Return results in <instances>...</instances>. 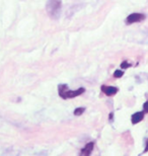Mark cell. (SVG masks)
Segmentation results:
<instances>
[{"label": "cell", "instance_id": "1", "mask_svg": "<svg viewBox=\"0 0 148 156\" xmlns=\"http://www.w3.org/2000/svg\"><path fill=\"white\" fill-rule=\"evenodd\" d=\"M47 8V13L51 18L59 17L60 13H61V8H62V0H48L46 5Z\"/></svg>", "mask_w": 148, "mask_h": 156}, {"label": "cell", "instance_id": "2", "mask_svg": "<svg viewBox=\"0 0 148 156\" xmlns=\"http://www.w3.org/2000/svg\"><path fill=\"white\" fill-rule=\"evenodd\" d=\"M58 90H59V95L64 99L76 98V96L82 94L85 91L84 88H79L77 90H68V86L66 84H60L58 86Z\"/></svg>", "mask_w": 148, "mask_h": 156}, {"label": "cell", "instance_id": "3", "mask_svg": "<svg viewBox=\"0 0 148 156\" xmlns=\"http://www.w3.org/2000/svg\"><path fill=\"white\" fill-rule=\"evenodd\" d=\"M145 18V15L141 14V13H132L127 17V23H138V21H141Z\"/></svg>", "mask_w": 148, "mask_h": 156}, {"label": "cell", "instance_id": "4", "mask_svg": "<svg viewBox=\"0 0 148 156\" xmlns=\"http://www.w3.org/2000/svg\"><path fill=\"white\" fill-rule=\"evenodd\" d=\"M102 91L105 93L106 95L108 96H112L116 94L118 92V88L117 87H114V86H106V85H103L102 86Z\"/></svg>", "mask_w": 148, "mask_h": 156}, {"label": "cell", "instance_id": "5", "mask_svg": "<svg viewBox=\"0 0 148 156\" xmlns=\"http://www.w3.org/2000/svg\"><path fill=\"white\" fill-rule=\"evenodd\" d=\"M144 118V113H142V112H138V113H135L133 116H132V124H138L139 122H141L143 120Z\"/></svg>", "mask_w": 148, "mask_h": 156}, {"label": "cell", "instance_id": "6", "mask_svg": "<svg viewBox=\"0 0 148 156\" xmlns=\"http://www.w3.org/2000/svg\"><path fill=\"white\" fill-rule=\"evenodd\" d=\"M93 146H94V144H93L92 142H90V143H88V144H86L85 147H84L82 150H81V154H82L83 156H88L91 153V151L93 150Z\"/></svg>", "mask_w": 148, "mask_h": 156}, {"label": "cell", "instance_id": "7", "mask_svg": "<svg viewBox=\"0 0 148 156\" xmlns=\"http://www.w3.org/2000/svg\"><path fill=\"white\" fill-rule=\"evenodd\" d=\"M84 111H85L84 108H77L76 110L74 111V116H81V115L84 113Z\"/></svg>", "mask_w": 148, "mask_h": 156}, {"label": "cell", "instance_id": "8", "mask_svg": "<svg viewBox=\"0 0 148 156\" xmlns=\"http://www.w3.org/2000/svg\"><path fill=\"white\" fill-rule=\"evenodd\" d=\"M123 71H121V70H116L115 71V73H114V76L116 77V78H120V77H122L123 76Z\"/></svg>", "mask_w": 148, "mask_h": 156}, {"label": "cell", "instance_id": "9", "mask_svg": "<svg viewBox=\"0 0 148 156\" xmlns=\"http://www.w3.org/2000/svg\"><path fill=\"white\" fill-rule=\"evenodd\" d=\"M130 66H131V65L129 64L127 61H124V62H123V63L121 64V67L123 68V69H126V68H128V67H130Z\"/></svg>", "mask_w": 148, "mask_h": 156}, {"label": "cell", "instance_id": "10", "mask_svg": "<svg viewBox=\"0 0 148 156\" xmlns=\"http://www.w3.org/2000/svg\"><path fill=\"white\" fill-rule=\"evenodd\" d=\"M143 108H144V112H146V113H148V101L144 104Z\"/></svg>", "mask_w": 148, "mask_h": 156}, {"label": "cell", "instance_id": "11", "mask_svg": "<svg viewBox=\"0 0 148 156\" xmlns=\"http://www.w3.org/2000/svg\"><path fill=\"white\" fill-rule=\"evenodd\" d=\"M147 151H148V140L146 142V147H145V150H144V152H147Z\"/></svg>", "mask_w": 148, "mask_h": 156}]
</instances>
